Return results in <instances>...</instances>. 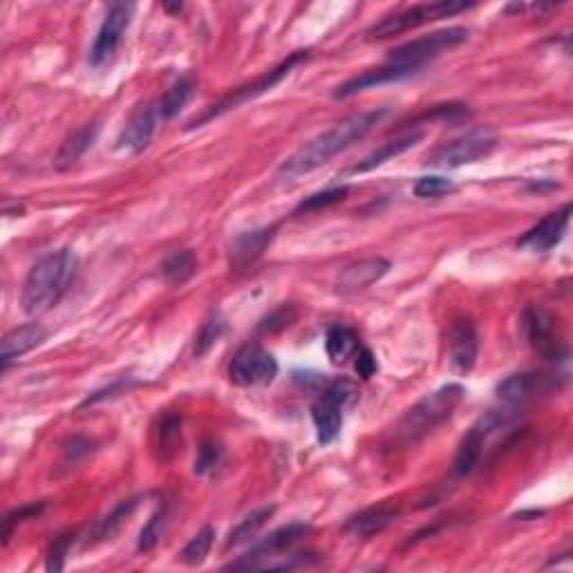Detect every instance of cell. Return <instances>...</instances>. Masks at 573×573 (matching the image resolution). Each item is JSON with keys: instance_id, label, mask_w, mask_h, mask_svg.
<instances>
[{"instance_id": "obj_1", "label": "cell", "mask_w": 573, "mask_h": 573, "mask_svg": "<svg viewBox=\"0 0 573 573\" xmlns=\"http://www.w3.org/2000/svg\"><path fill=\"white\" fill-rule=\"evenodd\" d=\"M385 117H388V110L381 108V110L359 112V115L343 119L341 124L332 126L318 137L309 139L305 146H300L294 155L280 164L276 177L283 182H294L298 177L316 171V168H321L323 164L330 162L332 157L343 153L345 148L361 142V139L368 135L374 126L381 124Z\"/></svg>"}, {"instance_id": "obj_2", "label": "cell", "mask_w": 573, "mask_h": 573, "mask_svg": "<svg viewBox=\"0 0 573 573\" xmlns=\"http://www.w3.org/2000/svg\"><path fill=\"white\" fill-rule=\"evenodd\" d=\"M79 260L72 249H59L41 258L30 269L21 294V305L25 314L41 316L59 303L68 291L74 274H77Z\"/></svg>"}, {"instance_id": "obj_3", "label": "cell", "mask_w": 573, "mask_h": 573, "mask_svg": "<svg viewBox=\"0 0 573 573\" xmlns=\"http://www.w3.org/2000/svg\"><path fill=\"white\" fill-rule=\"evenodd\" d=\"M312 526L305 522H291L287 526H280L274 533H269L265 540L258 542L251 551L244 553L238 560L229 562L227 571H287L300 565H307V553H289L296 544L309 535Z\"/></svg>"}, {"instance_id": "obj_4", "label": "cell", "mask_w": 573, "mask_h": 573, "mask_svg": "<svg viewBox=\"0 0 573 573\" xmlns=\"http://www.w3.org/2000/svg\"><path fill=\"white\" fill-rule=\"evenodd\" d=\"M466 390L459 383H448L444 388L426 394L424 399L417 401L394 430V439L401 446H415L417 441L430 435L432 430L439 428L444 421L453 415L455 408L462 403Z\"/></svg>"}, {"instance_id": "obj_5", "label": "cell", "mask_w": 573, "mask_h": 573, "mask_svg": "<svg viewBox=\"0 0 573 573\" xmlns=\"http://www.w3.org/2000/svg\"><path fill=\"white\" fill-rule=\"evenodd\" d=\"M515 419H518V406H509V403H504L502 408L484 412V415L471 426V430L466 432L462 444L457 448L455 473L462 477L471 475L479 466V462H482L488 441L495 435H500L506 428H511Z\"/></svg>"}, {"instance_id": "obj_6", "label": "cell", "mask_w": 573, "mask_h": 573, "mask_svg": "<svg viewBox=\"0 0 573 573\" xmlns=\"http://www.w3.org/2000/svg\"><path fill=\"white\" fill-rule=\"evenodd\" d=\"M307 54L309 52H294L291 56H287V59L283 63H278L274 70H269L262 74V77H258L253 83H247V86H240L236 88L233 92H229L227 97H222L218 103H213V106L204 112L202 117H197L193 119L189 128H200L204 126L206 121H211L215 117H220L224 115V112H229V110H236L238 106H242V103H247L251 99H258L265 95V92H269L271 88H276L280 81H283L287 74L296 68L298 63H303L307 59Z\"/></svg>"}, {"instance_id": "obj_7", "label": "cell", "mask_w": 573, "mask_h": 573, "mask_svg": "<svg viewBox=\"0 0 573 573\" xmlns=\"http://www.w3.org/2000/svg\"><path fill=\"white\" fill-rule=\"evenodd\" d=\"M356 397H359L356 385L347 379H338L327 385V390L316 399L312 406V419L321 444H332L341 435L343 412Z\"/></svg>"}, {"instance_id": "obj_8", "label": "cell", "mask_w": 573, "mask_h": 573, "mask_svg": "<svg viewBox=\"0 0 573 573\" xmlns=\"http://www.w3.org/2000/svg\"><path fill=\"white\" fill-rule=\"evenodd\" d=\"M468 7H473V3H459V0H439V3H424L415 5L410 9H403L399 14L385 16L379 23H374L368 36L370 39H388V36H397L401 32L415 30L432 21H439V18L455 16L459 12H466Z\"/></svg>"}, {"instance_id": "obj_9", "label": "cell", "mask_w": 573, "mask_h": 573, "mask_svg": "<svg viewBox=\"0 0 573 573\" xmlns=\"http://www.w3.org/2000/svg\"><path fill=\"white\" fill-rule=\"evenodd\" d=\"M468 41L466 27H448V30H439L426 36H419L415 41H408L394 48L390 52L388 63L397 65H415V68H426L430 61H435L448 50L457 48Z\"/></svg>"}, {"instance_id": "obj_10", "label": "cell", "mask_w": 573, "mask_h": 573, "mask_svg": "<svg viewBox=\"0 0 573 573\" xmlns=\"http://www.w3.org/2000/svg\"><path fill=\"white\" fill-rule=\"evenodd\" d=\"M495 144L497 137L491 128H473L464 135L450 139L444 146H439L428 157V164L435 168H459L464 164H473L491 153Z\"/></svg>"}, {"instance_id": "obj_11", "label": "cell", "mask_w": 573, "mask_h": 573, "mask_svg": "<svg viewBox=\"0 0 573 573\" xmlns=\"http://www.w3.org/2000/svg\"><path fill=\"white\" fill-rule=\"evenodd\" d=\"M278 361L258 343L242 345L236 352L229 368L231 381L240 388H253V385H267L276 379Z\"/></svg>"}, {"instance_id": "obj_12", "label": "cell", "mask_w": 573, "mask_h": 573, "mask_svg": "<svg viewBox=\"0 0 573 573\" xmlns=\"http://www.w3.org/2000/svg\"><path fill=\"white\" fill-rule=\"evenodd\" d=\"M522 330L529 345L535 352L542 354L544 359L558 361L560 356H565V345H562V336L558 332V321L547 309L538 305L526 309L522 316Z\"/></svg>"}, {"instance_id": "obj_13", "label": "cell", "mask_w": 573, "mask_h": 573, "mask_svg": "<svg viewBox=\"0 0 573 573\" xmlns=\"http://www.w3.org/2000/svg\"><path fill=\"white\" fill-rule=\"evenodd\" d=\"M135 3H115L110 5L106 18H103V23L97 32V39L92 43V50H90V65H99L108 63L115 52L119 50L121 39H124V34L130 25V18L135 14Z\"/></svg>"}, {"instance_id": "obj_14", "label": "cell", "mask_w": 573, "mask_h": 573, "mask_svg": "<svg viewBox=\"0 0 573 573\" xmlns=\"http://www.w3.org/2000/svg\"><path fill=\"white\" fill-rule=\"evenodd\" d=\"M450 363L457 372H471L479 354V334L471 318H457L448 332Z\"/></svg>"}, {"instance_id": "obj_15", "label": "cell", "mask_w": 573, "mask_h": 573, "mask_svg": "<svg viewBox=\"0 0 573 573\" xmlns=\"http://www.w3.org/2000/svg\"><path fill=\"white\" fill-rule=\"evenodd\" d=\"M569 220H571V204H565L560 211L549 213L547 218L540 220L533 229L526 231L518 244L522 249H531L538 253L551 251L553 247H558L562 238H565Z\"/></svg>"}, {"instance_id": "obj_16", "label": "cell", "mask_w": 573, "mask_h": 573, "mask_svg": "<svg viewBox=\"0 0 573 573\" xmlns=\"http://www.w3.org/2000/svg\"><path fill=\"white\" fill-rule=\"evenodd\" d=\"M421 70L426 68H415V65H397V63H385L381 68L374 70H365L361 74H356L350 81H345L343 86H338L334 90L336 99H347L356 95V92H363L374 86H383V83H394V81H403L408 77H415Z\"/></svg>"}, {"instance_id": "obj_17", "label": "cell", "mask_w": 573, "mask_h": 573, "mask_svg": "<svg viewBox=\"0 0 573 573\" xmlns=\"http://www.w3.org/2000/svg\"><path fill=\"white\" fill-rule=\"evenodd\" d=\"M159 112L157 106H142L133 112V117L128 119L126 128L121 130V135L117 139V148L124 150V153L137 155L142 153L144 148H148L150 139L155 135Z\"/></svg>"}, {"instance_id": "obj_18", "label": "cell", "mask_w": 573, "mask_h": 573, "mask_svg": "<svg viewBox=\"0 0 573 573\" xmlns=\"http://www.w3.org/2000/svg\"><path fill=\"white\" fill-rule=\"evenodd\" d=\"M388 269L390 262L385 258H365L352 262V265H347L341 274H338L336 287L341 294H359V291L368 289L388 274Z\"/></svg>"}, {"instance_id": "obj_19", "label": "cell", "mask_w": 573, "mask_h": 573, "mask_svg": "<svg viewBox=\"0 0 573 573\" xmlns=\"http://www.w3.org/2000/svg\"><path fill=\"white\" fill-rule=\"evenodd\" d=\"M553 385H556V381L547 374H511L502 383H497V397L509 403V406H522L538 392L551 390Z\"/></svg>"}, {"instance_id": "obj_20", "label": "cell", "mask_w": 573, "mask_h": 573, "mask_svg": "<svg viewBox=\"0 0 573 573\" xmlns=\"http://www.w3.org/2000/svg\"><path fill=\"white\" fill-rule=\"evenodd\" d=\"M276 236V227H262L253 231H244L240 236L231 242L229 251V262L233 269H247L256 262L265 249L271 244Z\"/></svg>"}, {"instance_id": "obj_21", "label": "cell", "mask_w": 573, "mask_h": 573, "mask_svg": "<svg viewBox=\"0 0 573 573\" xmlns=\"http://www.w3.org/2000/svg\"><path fill=\"white\" fill-rule=\"evenodd\" d=\"M45 338H48V330H45L41 323H27L5 334L3 343H0V361H3V370H7L12 361L21 359L23 354L32 352L34 347H39Z\"/></svg>"}, {"instance_id": "obj_22", "label": "cell", "mask_w": 573, "mask_h": 573, "mask_svg": "<svg viewBox=\"0 0 573 573\" xmlns=\"http://www.w3.org/2000/svg\"><path fill=\"white\" fill-rule=\"evenodd\" d=\"M99 130H101L99 121H88V124H83L81 128L74 130V133L61 144L59 153L54 157V166L59 168V171H68V168H72L83 155L88 153L92 144L97 142Z\"/></svg>"}, {"instance_id": "obj_23", "label": "cell", "mask_w": 573, "mask_h": 573, "mask_svg": "<svg viewBox=\"0 0 573 573\" xmlns=\"http://www.w3.org/2000/svg\"><path fill=\"white\" fill-rule=\"evenodd\" d=\"M421 139H424V133L421 130H408V133H403L394 139H388V142L381 144L379 148H374L368 157H363L359 164L352 168V173H368L374 171V168L383 166L388 159L392 157H399L401 153H406L412 146H417Z\"/></svg>"}, {"instance_id": "obj_24", "label": "cell", "mask_w": 573, "mask_h": 573, "mask_svg": "<svg viewBox=\"0 0 573 573\" xmlns=\"http://www.w3.org/2000/svg\"><path fill=\"white\" fill-rule=\"evenodd\" d=\"M397 513L399 511L392 509V506H385V504L374 506V509H368L350 518L345 529L352 535H359V538H372V535L381 533L385 526H390L392 520L397 518Z\"/></svg>"}, {"instance_id": "obj_25", "label": "cell", "mask_w": 573, "mask_h": 573, "mask_svg": "<svg viewBox=\"0 0 573 573\" xmlns=\"http://www.w3.org/2000/svg\"><path fill=\"white\" fill-rule=\"evenodd\" d=\"M137 504H139V497H130V500L119 502L115 509L106 515V518L92 526V535H88L90 538L88 544H97V542H106V540L115 538L121 526H124L130 520V515L135 513Z\"/></svg>"}, {"instance_id": "obj_26", "label": "cell", "mask_w": 573, "mask_h": 573, "mask_svg": "<svg viewBox=\"0 0 573 573\" xmlns=\"http://www.w3.org/2000/svg\"><path fill=\"white\" fill-rule=\"evenodd\" d=\"M274 513H276V506H260V509L244 515V518L229 531L227 549H236V547H242V544L251 542Z\"/></svg>"}, {"instance_id": "obj_27", "label": "cell", "mask_w": 573, "mask_h": 573, "mask_svg": "<svg viewBox=\"0 0 573 573\" xmlns=\"http://www.w3.org/2000/svg\"><path fill=\"white\" fill-rule=\"evenodd\" d=\"M195 95V79L193 77H182L177 83H173L171 88L166 90V95L159 99L157 103V112L162 119H173L175 115L186 108Z\"/></svg>"}, {"instance_id": "obj_28", "label": "cell", "mask_w": 573, "mask_h": 573, "mask_svg": "<svg viewBox=\"0 0 573 573\" xmlns=\"http://www.w3.org/2000/svg\"><path fill=\"white\" fill-rule=\"evenodd\" d=\"M157 453L162 462H171L182 446V417L164 415L157 428Z\"/></svg>"}, {"instance_id": "obj_29", "label": "cell", "mask_w": 573, "mask_h": 573, "mask_svg": "<svg viewBox=\"0 0 573 573\" xmlns=\"http://www.w3.org/2000/svg\"><path fill=\"white\" fill-rule=\"evenodd\" d=\"M325 347H327V356H330L332 363H345L347 359L359 352V336H356L350 327L343 325H334L330 327L325 338Z\"/></svg>"}, {"instance_id": "obj_30", "label": "cell", "mask_w": 573, "mask_h": 573, "mask_svg": "<svg viewBox=\"0 0 573 573\" xmlns=\"http://www.w3.org/2000/svg\"><path fill=\"white\" fill-rule=\"evenodd\" d=\"M197 271V258L195 253L189 249L175 251L164 260L162 265V274L171 285H184L195 276Z\"/></svg>"}, {"instance_id": "obj_31", "label": "cell", "mask_w": 573, "mask_h": 573, "mask_svg": "<svg viewBox=\"0 0 573 573\" xmlns=\"http://www.w3.org/2000/svg\"><path fill=\"white\" fill-rule=\"evenodd\" d=\"M213 540H215L213 526H204L202 531H197L193 538L186 542V547L180 551V560L189 567H200L206 556L211 553Z\"/></svg>"}, {"instance_id": "obj_32", "label": "cell", "mask_w": 573, "mask_h": 573, "mask_svg": "<svg viewBox=\"0 0 573 573\" xmlns=\"http://www.w3.org/2000/svg\"><path fill=\"white\" fill-rule=\"evenodd\" d=\"M168 524V506H159V509L150 515V520L146 522V526L139 533V542H137V549L139 551H150L155 549V544L162 540L164 529Z\"/></svg>"}, {"instance_id": "obj_33", "label": "cell", "mask_w": 573, "mask_h": 573, "mask_svg": "<svg viewBox=\"0 0 573 573\" xmlns=\"http://www.w3.org/2000/svg\"><path fill=\"white\" fill-rule=\"evenodd\" d=\"M347 193H350V189H347V186H336V189H327V191H321V193H314V195L305 197V200L296 206V213H312V211L327 209V206H334L338 202H343L345 197H347Z\"/></svg>"}, {"instance_id": "obj_34", "label": "cell", "mask_w": 573, "mask_h": 573, "mask_svg": "<svg viewBox=\"0 0 573 573\" xmlns=\"http://www.w3.org/2000/svg\"><path fill=\"white\" fill-rule=\"evenodd\" d=\"M222 334H224V318L220 314H215L200 327V332L195 336V347H193L195 356H204L209 352L211 347L220 341Z\"/></svg>"}, {"instance_id": "obj_35", "label": "cell", "mask_w": 573, "mask_h": 573, "mask_svg": "<svg viewBox=\"0 0 573 573\" xmlns=\"http://www.w3.org/2000/svg\"><path fill=\"white\" fill-rule=\"evenodd\" d=\"M450 191H455V184L446 180V177L441 175H428V177H419L417 184H415V195L417 197H441V195H448Z\"/></svg>"}, {"instance_id": "obj_36", "label": "cell", "mask_w": 573, "mask_h": 573, "mask_svg": "<svg viewBox=\"0 0 573 573\" xmlns=\"http://www.w3.org/2000/svg\"><path fill=\"white\" fill-rule=\"evenodd\" d=\"M45 506H48V502H32V504H25V506H21V509H16V511L9 513L7 518L3 520V540L5 542L9 540V535H12L16 524L39 518Z\"/></svg>"}, {"instance_id": "obj_37", "label": "cell", "mask_w": 573, "mask_h": 573, "mask_svg": "<svg viewBox=\"0 0 573 573\" xmlns=\"http://www.w3.org/2000/svg\"><path fill=\"white\" fill-rule=\"evenodd\" d=\"M72 542H74V533H63V535H59V538L52 542V547L48 551V562H45V567H48V571H52V573L63 571L65 558H68Z\"/></svg>"}, {"instance_id": "obj_38", "label": "cell", "mask_w": 573, "mask_h": 573, "mask_svg": "<svg viewBox=\"0 0 573 573\" xmlns=\"http://www.w3.org/2000/svg\"><path fill=\"white\" fill-rule=\"evenodd\" d=\"M92 453V441L88 437H72L68 439V444L63 446V459L61 468H74L83 457H88Z\"/></svg>"}, {"instance_id": "obj_39", "label": "cell", "mask_w": 573, "mask_h": 573, "mask_svg": "<svg viewBox=\"0 0 573 573\" xmlns=\"http://www.w3.org/2000/svg\"><path fill=\"white\" fill-rule=\"evenodd\" d=\"M222 462V448L215 441H204L195 459V473L206 475Z\"/></svg>"}, {"instance_id": "obj_40", "label": "cell", "mask_w": 573, "mask_h": 573, "mask_svg": "<svg viewBox=\"0 0 573 573\" xmlns=\"http://www.w3.org/2000/svg\"><path fill=\"white\" fill-rule=\"evenodd\" d=\"M354 368H356V374H359L361 379H370L374 377V372H377V356H374L368 347H359V352L354 354Z\"/></svg>"}, {"instance_id": "obj_41", "label": "cell", "mask_w": 573, "mask_h": 573, "mask_svg": "<svg viewBox=\"0 0 573 573\" xmlns=\"http://www.w3.org/2000/svg\"><path fill=\"white\" fill-rule=\"evenodd\" d=\"M296 318V312L294 309H287V307H283V309H278L276 314H271L265 323H262V330H269V332H276V330H280V327H287V325H291V321H294Z\"/></svg>"}]
</instances>
